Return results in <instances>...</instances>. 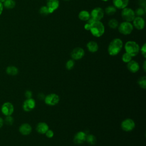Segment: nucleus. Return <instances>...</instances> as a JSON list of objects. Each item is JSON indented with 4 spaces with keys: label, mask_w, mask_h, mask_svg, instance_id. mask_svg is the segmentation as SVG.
<instances>
[{
    "label": "nucleus",
    "mask_w": 146,
    "mask_h": 146,
    "mask_svg": "<svg viewBox=\"0 0 146 146\" xmlns=\"http://www.w3.org/2000/svg\"><path fill=\"white\" fill-rule=\"evenodd\" d=\"M123 47V42L120 39L115 38L113 39L108 47V52L111 56L118 54Z\"/></svg>",
    "instance_id": "obj_1"
},
{
    "label": "nucleus",
    "mask_w": 146,
    "mask_h": 146,
    "mask_svg": "<svg viewBox=\"0 0 146 146\" xmlns=\"http://www.w3.org/2000/svg\"><path fill=\"white\" fill-rule=\"evenodd\" d=\"M104 26L103 24L100 21H95L91 26L90 32L96 37H100L104 33Z\"/></svg>",
    "instance_id": "obj_2"
},
{
    "label": "nucleus",
    "mask_w": 146,
    "mask_h": 146,
    "mask_svg": "<svg viewBox=\"0 0 146 146\" xmlns=\"http://www.w3.org/2000/svg\"><path fill=\"white\" fill-rule=\"evenodd\" d=\"M125 52L129 54L131 56L137 55L139 52L140 48L139 44L134 41H128L124 46Z\"/></svg>",
    "instance_id": "obj_3"
},
{
    "label": "nucleus",
    "mask_w": 146,
    "mask_h": 146,
    "mask_svg": "<svg viewBox=\"0 0 146 146\" xmlns=\"http://www.w3.org/2000/svg\"><path fill=\"white\" fill-rule=\"evenodd\" d=\"M121 17L126 22H131L133 21V19L135 17V14L134 11L130 9L125 7L121 11Z\"/></svg>",
    "instance_id": "obj_4"
},
{
    "label": "nucleus",
    "mask_w": 146,
    "mask_h": 146,
    "mask_svg": "<svg viewBox=\"0 0 146 146\" xmlns=\"http://www.w3.org/2000/svg\"><path fill=\"white\" fill-rule=\"evenodd\" d=\"M119 31L123 35H128L133 30V25L129 22H123L121 23L118 27Z\"/></svg>",
    "instance_id": "obj_5"
},
{
    "label": "nucleus",
    "mask_w": 146,
    "mask_h": 146,
    "mask_svg": "<svg viewBox=\"0 0 146 146\" xmlns=\"http://www.w3.org/2000/svg\"><path fill=\"white\" fill-rule=\"evenodd\" d=\"M59 96L56 94H50L45 96L44 100L46 104L48 106H55L59 102Z\"/></svg>",
    "instance_id": "obj_6"
},
{
    "label": "nucleus",
    "mask_w": 146,
    "mask_h": 146,
    "mask_svg": "<svg viewBox=\"0 0 146 146\" xmlns=\"http://www.w3.org/2000/svg\"><path fill=\"white\" fill-rule=\"evenodd\" d=\"M135 127V121L131 119H126L124 120L121 123V129L126 132H129L132 131Z\"/></svg>",
    "instance_id": "obj_7"
},
{
    "label": "nucleus",
    "mask_w": 146,
    "mask_h": 146,
    "mask_svg": "<svg viewBox=\"0 0 146 146\" xmlns=\"http://www.w3.org/2000/svg\"><path fill=\"white\" fill-rule=\"evenodd\" d=\"M104 11L100 7H95L94 8L90 14V16L96 21H99L102 19L104 17Z\"/></svg>",
    "instance_id": "obj_8"
},
{
    "label": "nucleus",
    "mask_w": 146,
    "mask_h": 146,
    "mask_svg": "<svg viewBox=\"0 0 146 146\" xmlns=\"http://www.w3.org/2000/svg\"><path fill=\"white\" fill-rule=\"evenodd\" d=\"M14 110V106L10 102L4 103L1 107V112L6 116L11 115Z\"/></svg>",
    "instance_id": "obj_9"
},
{
    "label": "nucleus",
    "mask_w": 146,
    "mask_h": 146,
    "mask_svg": "<svg viewBox=\"0 0 146 146\" xmlns=\"http://www.w3.org/2000/svg\"><path fill=\"white\" fill-rule=\"evenodd\" d=\"M35 101L33 98L27 99L23 103V109L25 111L29 112L33 110L35 107Z\"/></svg>",
    "instance_id": "obj_10"
},
{
    "label": "nucleus",
    "mask_w": 146,
    "mask_h": 146,
    "mask_svg": "<svg viewBox=\"0 0 146 146\" xmlns=\"http://www.w3.org/2000/svg\"><path fill=\"white\" fill-rule=\"evenodd\" d=\"M84 55V51L80 47H76L72 50L71 53V58L74 60L82 59Z\"/></svg>",
    "instance_id": "obj_11"
},
{
    "label": "nucleus",
    "mask_w": 146,
    "mask_h": 146,
    "mask_svg": "<svg viewBox=\"0 0 146 146\" xmlns=\"http://www.w3.org/2000/svg\"><path fill=\"white\" fill-rule=\"evenodd\" d=\"M87 134L83 131H79L77 132L74 138V142L76 144H81L86 141Z\"/></svg>",
    "instance_id": "obj_12"
},
{
    "label": "nucleus",
    "mask_w": 146,
    "mask_h": 146,
    "mask_svg": "<svg viewBox=\"0 0 146 146\" xmlns=\"http://www.w3.org/2000/svg\"><path fill=\"white\" fill-rule=\"evenodd\" d=\"M133 26L137 30H142L145 26V21L140 17H135L133 20Z\"/></svg>",
    "instance_id": "obj_13"
},
{
    "label": "nucleus",
    "mask_w": 146,
    "mask_h": 146,
    "mask_svg": "<svg viewBox=\"0 0 146 146\" xmlns=\"http://www.w3.org/2000/svg\"><path fill=\"white\" fill-rule=\"evenodd\" d=\"M46 5V6L48 7L51 14L58 8L59 2L58 0H47Z\"/></svg>",
    "instance_id": "obj_14"
},
{
    "label": "nucleus",
    "mask_w": 146,
    "mask_h": 146,
    "mask_svg": "<svg viewBox=\"0 0 146 146\" xmlns=\"http://www.w3.org/2000/svg\"><path fill=\"white\" fill-rule=\"evenodd\" d=\"M19 131L23 135H29L32 131V127L28 123H23L19 127Z\"/></svg>",
    "instance_id": "obj_15"
},
{
    "label": "nucleus",
    "mask_w": 146,
    "mask_h": 146,
    "mask_svg": "<svg viewBox=\"0 0 146 146\" xmlns=\"http://www.w3.org/2000/svg\"><path fill=\"white\" fill-rule=\"evenodd\" d=\"M127 67L128 70L132 73H135L137 72L140 68L139 63L135 60H131L128 63H127Z\"/></svg>",
    "instance_id": "obj_16"
},
{
    "label": "nucleus",
    "mask_w": 146,
    "mask_h": 146,
    "mask_svg": "<svg viewBox=\"0 0 146 146\" xmlns=\"http://www.w3.org/2000/svg\"><path fill=\"white\" fill-rule=\"evenodd\" d=\"M129 0H113V4L115 8L123 9L126 7L128 4Z\"/></svg>",
    "instance_id": "obj_17"
},
{
    "label": "nucleus",
    "mask_w": 146,
    "mask_h": 146,
    "mask_svg": "<svg viewBox=\"0 0 146 146\" xmlns=\"http://www.w3.org/2000/svg\"><path fill=\"white\" fill-rule=\"evenodd\" d=\"M48 129L49 127L48 124L44 122L39 123L36 127V131L41 134H45V133Z\"/></svg>",
    "instance_id": "obj_18"
},
{
    "label": "nucleus",
    "mask_w": 146,
    "mask_h": 146,
    "mask_svg": "<svg viewBox=\"0 0 146 146\" xmlns=\"http://www.w3.org/2000/svg\"><path fill=\"white\" fill-rule=\"evenodd\" d=\"M87 48L91 52H95L98 50V43L95 41H90L87 44Z\"/></svg>",
    "instance_id": "obj_19"
},
{
    "label": "nucleus",
    "mask_w": 146,
    "mask_h": 146,
    "mask_svg": "<svg viewBox=\"0 0 146 146\" xmlns=\"http://www.w3.org/2000/svg\"><path fill=\"white\" fill-rule=\"evenodd\" d=\"M90 14L86 10L81 11L78 15V18L80 20L83 21H87L90 18Z\"/></svg>",
    "instance_id": "obj_20"
},
{
    "label": "nucleus",
    "mask_w": 146,
    "mask_h": 146,
    "mask_svg": "<svg viewBox=\"0 0 146 146\" xmlns=\"http://www.w3.org/2000/svg\"><path fill=\"white\" fill-rule=\"evenodd\" d=\"M6 72L9 75L15 76V75L18 74V69L15 66H8L6 68Z\"/></svg>",
    "instance_id": "obj_21"
},
{
    "label": "nucleus",
    "mask_w": 146,
    "mask_h": 146,
    "mask_svg": "<svg viewBox=\"0 0 146 146\" xmlns=\"http://www.w3.org/2000/svg\"><path fill=\"white\" fill-rule=\"evenodd\" d=\"M15 2L14 0H6L3 3V7L7 9H12L15 6Z\"/></svg>",
    "instance_id": "obj_22"
},
{
    "label": "nucleus",
    "mask_w": 146,
    "mask_h": 146,
    "mask_svg": "<svg viewBox=\"0 0 146 146\" xmlns=\"http://www.w3.org/2000/svg\"><path fill=\"white\" fill-rule=\"evenodd\" d=\"M86 141L91 145H94L96 142V139L94 135L92 134H88L86 135Z\"/></svg>",
    "instance_id": "obj_23"
},
{
    "label": "nucleus",
    "mask_w": 146,
    "mask_h": 146,
    "mask_svg": "<svg viewBox=\"0 0 146 146\" xmlns=\"http://www.w3.org/2000/svg\"><path fill=\"white\" fill-rule=\"evenodd\" d=\"M116 12V8L112 6H109L105 9V13L108 15H112Z\"/></svg>",
    "instance_id": "obj_24"
},
{
    "label": "nucleus",
    "mask_w": 146,
    "mask_h": 146,
    "mask_svg": "<svg viewBox=\"0 0 146 146\" xmlns=\"http://www.w3.org/2000/svg\"><path fill=\"white\" fill-rule=\"evenodd\" d=\"M137 83L141 88H142L143 89H145V88H146V77L145 76L140 77L138 79Z\"/></svg>",
    "instance_id": "obj_25"
},
{
    "label": "nucleus",
    "mask_w": 146,
    "mask_h": 146,
    "mask_svg": "<svg viewBox=\"0 0 146 146\" xmlns=\"http://www.w3.org/2000/svg\"><path fill=\"white\" fill-rule=\"evenodd\" d=\"M108 26L111 29H116L119 26L118 21L115 19H111L108 21Z\"/></svg>",
    "instance_id": "obj_26"
},
{
    "label": "nucleus",
    "mask_w": 146,
    "mask_h": 146,
    "mask_svg": "<svg viewBox=\"0 0 146 146\" xmlns=\"http://www.w3.org/2000/svg\"><path fill=\"white\" fill-rule=\"evenodd\" d=\"M39 12L40 14L44 15V16L47 15L49 14H50V11L46 6H43L41 7L39 10Z\"/></svg>",
    "instance_id": "obj_27"
},
{
    "label": "nucleus",
    "mask_w": 146,
    "mask_h": 146,
    "mask_svg": "<svg viewBox=\"0 0 146 146\" xmlns=\"http://www.w3.org/2000/svg\"><path fill=\"white\" fill-rule=\"evenodd\" d=\"M134 12H135V15H136L137 17H141V16L144 15L145 14V9H144L141 7H139V8L136 9L135 11H134Z\"/></svg>",
    "instance_id": "obj_28"
},
{
    "label": "nucleus",
    "mask_w": 146,
    "mask_h": 146,
    "mask_svg": "<svg viewBox=\"0 0 146 146\" xmlns=\"http://www.w3.org/2000/svg\"><path fill=\"white\" fill-rule=\"evenodd\" d=\"M3 121L6 124L8 125H11L14 123V119L11 115L6 116Z\"/></svg>",
    "instance_id": "obj_29"
},
{
    "label": "nucleus",
    "mask_w": 146,
    "mask_h": 146,
    "mask_svg": "<svg viewBox=\"0 0 146 146\" xmlns=\"http://www.w3.org/2000/svg\"><path fill=\"white\" fill-rule=\"evenodd\" d=\"M132 57L129 54L125 52L123 55H122V60L124 62V63H128L129 61H131L132 60Z\"/></svg>",
    "instance_id": "obj_30"
},
{
    "label": "nucleus",
    "mask_w": 146,
    "mask_h": 146,
    "mask_svg": "<svg viewBox=\"0 0 146 146\" xmlns=\"http://www.w3.org/2000/svg\"><path fill=\"white\" fill-rule=\"evenodd\" d=\"M74 64H75V63H74V61L72 59H70L68 60L67 62H66V67L67 70H71L74 66Z\"/></svg>",
    "instance_id": "obj_31"
},
{
    "label": "nucleus",
    "mask_w": 146,
    "mask_h": 146,
    "mask_svg": "<svg viewBox=\"0 0 146 146\" xmlns=\"http://www.w3.org/2000/svg\"><path fill=\"white\" fill-rule=\"evenodd\" d=\"M46 134V136L48 137V138H52L53 136H54V133L53 132V131H52L51 129H48L46 132L45 133Z\"/></svg>",
    "instance_id": "obj_32"
},
{
    "label": "nucleus",
    "mask_w": 146,
    "mask_h": 146,
    "mask_svg": "<svg viewBox=\"0 0 146 146\" xmlns=\"http://www.w3.org/2000/svg\"><path fill=\"white\" fill-rule=\"evenodd\" d=\"M141 52L144 58H146V44L144 43L141 48Z\"/></svg>",
    "instance_id": "obj_33"
},
{
    "label": "nucleus",
    "mask_w": 146,
    "mask_h": 146,
    "mask_svg": "<svg viewBox=\"0 0 146 146\" xmlns=\"http://www.w3.org/2000/svg\"><path fill=\"white\" fill-rule=\"evenodd\" d=\"M25 95L26 96V98L27 99H29V98H32V96H33V93L30 90H27L26 92H25Z\"/></svg>",
    "instance_id": "obj_34"
},
{
    "label": "nucleus",
    "mask_w": 146,
    "mask_h": 146,
    "mask_svg": "<svg viewBox=\"0 0 146 146\" xmlns=\"http://www.w3.org/2000/svg\"><path fill=\"white\" fill-rule=\"evenodd\" d=\"M91 25H90V24H88V23H86L85 25H84V29H85V30H88V31H90V27H91Z\"/></svg>",
    "instance_id": "obj_35"
},
{
    "label": "nucleus",
    "mask_w": 146,
    "mask_h": 146,
    "mask_svg": "<svg viewBox=\"0 0 146 146\" xmlns=\"http://www.w3.org/2000/svg\"><path fill=\"white\" fill-rule=\"evenodd\" d=\"M44 98H45V96H44V95L43 93H39L38 94V98L39 99H42H42H44Z\"/></svg>",
    "instance_id": "obj_36"
},
{
    "label": "nucleus",
    "mask_w": 146,
    "mask_h": 146,
    "mask_svg": "<svg viewBox=\"0 0 146 146\" xmlns=\"http://www.w3.org/2000/svg\"><path fill=\"white\" fill-rule=\"evenodd\" d=\"M3 3L0 2V15L2 14V12H3Z\"/></svg>",
    "instance_id": "obj_37"
},
{
    "label": "nucleus",
    "mask_w": 146,
    "mask_h": 146,
    "mask_svg": "<svg viewBox=\"0 0 146 146\" xmlns=\"http://www.w3.org/2000/svg\"><path fill=\"white\" fill-rule=\"evenodd\" d=\"M3 123H4V121H3V119L0 117V128L2 127L3 125Z\"/></svg>",
    "instance_id": "obj_38"
},
{
    "label": "nucleus",
    "mask_w": 146,
    "mask_h": 146,
    "mask_svg": "<svg viewBox=\"0 0 146 146\" xmlns=\"http://www.w3.org/2000/svg\"><path fill=\"white\" fill-rule=\"evenodd\" d=\"M143 69H144V71L145 72V70H146V61L145 60L144 62V63H143Z\"/></svg>",
    "instance_id": "obj_39"
},
{
    "label": "nucleus",
    "mask_w": 146,
    "mask_h": 146,
    "mask_svg": "<svg viewBox=\"0 0 146 146\" xmlns=\"http://www.w3.org/2000/svg\"><path fill=\"white\" fill-rule=\"evenodd\" d=\"M5 1H6V0H0V2H2V3H3Z\"/></svg>",
    "instance_id": "obj_40"
},
{
    "label": "nucleus",
    "mask_w": 146,
    "mask_h": 146,
    "mask_svg": "<svg viewBox=\"0 0 146 146\" xmlns=\"http://www.w3.org/2000/svg\"><path fill=\"white\" fill-rule=\"evenodd\" d=\"M102 1H105V2H106V1H109V0H102Z\"/></svg>",
    "instance_id": "obj_41"
},
{
    "label": "nucleus",
    "mask_w": 146,
    "mask_h": 146,
    "mask_svg": "<svg viewBox=\"0 0 146 146\" xmlns=\"http://www.w3.org/2000/svg\"><path fill=\"white\" fill-rule=\"evenodd\" d=\"M64 1H70V0H64Z\"/></svg>",
    "instance_id": "obj_42"
}]
</instances>
